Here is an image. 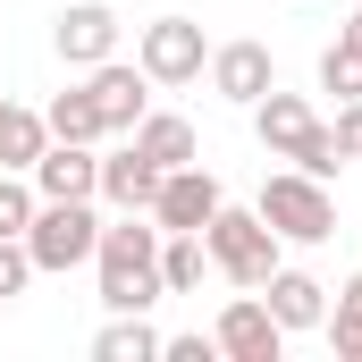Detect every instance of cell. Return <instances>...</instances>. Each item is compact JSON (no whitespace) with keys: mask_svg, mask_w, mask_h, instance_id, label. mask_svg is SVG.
I'll use <instances>...</instances> for the list:
<instances>
[{"mask_svg":"<svg viewBox=\"0 0 362 362\" xmlns=\"http://www.w3.org/2000/svg\"><path fill=\"white\" fill-rule=\"evenodd\" d=\"M270 85H278V59H270V42H219V51H211V93H219V101L253 110V101H262Z\"/></svg>","mask_w":362,"mask_h":362,"instance_id":"cell-11","label":"cell"},{"mask_svg":"<svg viewBox=\"0 0 362 362\" xmlns=\"http://www.w3.org/2000/svg\"><path fill=\"white\" fill-rule=\"evenodd\" d=\"M93 245H101V211H93V202H34V228H25L34 278H68V270H85Z\"/></svg>","mask_w":362,"mask_h":362,"instance_id":"cell-4","label":"cell"},{"mask_svg":"<svg viewBox=\"0 0 362 362\" xmlns=\"http://www.w3.org/2000/svg\"><path fill=\"white\" fill-rule=\"evenodd\" d=\"M135 68L152 85H194L211 68V42H202V17H152L135 34Z\"/></svg>","mask_w":362,"mask_h":362,"instance_id":"cell-5","label":"cell"},{"mask_svg":"<svg viewBox=\"0 0 362 362\" xmlns=\"http://www.w3.org/2000/svg\"><path fill=\"white\" fill-rule=\"evenodd\" d=\"M253 295L270 303V320L286 329V337H303V329H320V320H329V286H320L312 270H286V262H278V270L262 278Z\"/></svg>","mask_w":362,"mask_h":362,"instance_id":"cell-12","label":"cell"},{"mask_svg":"<svg viewBox=\"0 0 362 362\" xmlns=\"http://www.w3.org/2000/svg\"><path fill=\"white\" fill-rule=\"evenodd\" d=\"M286 160H295V169H312V177H337V169H346V152H337V127H329V118H312V127L286 144Z\"/></svg>","mask_w":362,"mask_h":362,"instance_id":"cell-20","label":"cell"},{"mask_svg":"<svg viewBox=\"0 0 362 362\" xmlns=\"http://www.w3.org/2000/svg\"><path fill=\"white\" fill-rule=\"evenodd\" d=\"M219 202H228V194H219V177H211L202 160H185V169H160V194H152V219H160V236H202Z\"/></svg>","mask_w":362,"mask_h":362,"instance_id":"cell-6","label":"cell"},{"mask_svg":"<svg viewBox=\"0 0 362 362\" xmlns=\"http://www.w3.org/2000/svg\"><path fill=\"white\" fill-rule=\"evenodd\" d=\"M337 42H346V51H354V59H362V8H354V17H346V25H337Z\"/></svg>","mask_w":362,"mask_h":362,"instance_id":"cell-27","label":"cell"},{"mask_svg":"<svg viewBox=\"0 0 362 362\" xmlns=\"http://www.w3.org/2000/svg\"><path fill=\"white\" fill-rule=\"evenodd\" d=\"M329 127H337V152L362 160V101H337V118H329Z\"/></svg>","mask_w":362,"mask_h":362,"instance_id":"cell-25","label":"cell"},{"mask_svg":"<svg viewBox=\"0 0 362 362\" xmlns=\"http://www.w3.org/2000/svg\"><path fill=\"white\" fill-rule=\"evenodd\" d=\"M320 329H329L337 362H362V278L346 286V295H337V303H329V320H320Z\"/></svg>","mask_w":362,"mask_h":362,"instance_id":"cell-21","label":"cell"},{"mask_svg":"<svg viewBox=\"0 0 362 362\" xmlns=\"http://www.w3.org/2000/svg\"><path fill=\"white\" fill-rule=\"evenodd\" d=\"M211 346H219L228 362H278V354H286V329L270 320V303H262V295L245 286V295H236V303L219 312V329H211Z\"/></svg>","mask_w":362,"mask_h":362,"instance_id":"cell-8","label":"cell"},{"mask_svg":"<svg viewBox=\"0 0 362 362\" xmlns=\"http://www.w3.org/2000/svg\"><path fill=\"white\" fill-rule=\"evenodd\" d=\"M320 93H337V101H362V59L346 42H329L320 51Z\"/></svg>","mask_w":362,"mask_h":362,"instance_id":"cell-23","label":"cell"},{"mask_svg":"<svg viewBox=\"0 0 362 362\" xmlns=\"http://www.w3.org/2000/svg\"><path fill=\"white\" fill-rule=\"evenodd\" d=\"M152 194H160V160H144L135 144L101 152V194H93V202H110V211H152Z\"/></svg>","mask_w":362,"mask_h":362,"instance_id":"cell-13","label":"cell"},{"mask_svg":"<svg viewBox=\"0 0 362 362\" xmlns=\"http://www.w3.org/2000/svg\"><path fill=\"white\" fill-rule=\"evenodd\" d=\"M42 202H93L101 194V152L93 144H42V160L25 169Z\"/></svg>","mask_w":362,"mask_h":362,"instance_id":"cell-10","label":"cell"},{"mask_svg":"<svg viewBox=\"0 0 362 362\" xmlns=\"http://www.w3.org/2000/svg\"><path fill=\"white\" fill-rule=\"evenodd\" d=\"M51 51H59L68 68H101V59H118V8H101V0H68V8L51 17Z\"/></svg>","mask_w":362,"mask_h":362,"instance_id":"cell-7","label":"cell"},{"mask_svg":"<svg viewBox=\"0 0 362 362\" xmlns=\"http://www.w3.org/2000/svg\"><path fill=\"white\" fill-rule=\"evenodd\" d=\"M93 362H160V329L144 312H110V329L93 337Z\"/></svg>","mask_w":362,"mask_h":362,"instance_id":"cell-17","label":"cell"},{"mask_svg":"<svg viewBox=\"0 0 362 362\" xmlns=\"http://www.w3.org/2000/svg\"><path fill=\"white\" fill-rule=\"evenodd\" d=\"M202 245H211V270L228 278V286H262V278L286 262V236H278L262 211H236V202H219V211H211Z\"/></svg>","mask_w":362,"mask_h":362,"instance_id":"cell-2","label":"cell"},{"mask_svg":"<svg viewBox=\"0 0 362 362\" xmlns=\"http://www.w3.org/2000/svg\"><path fill=\"white\" fill-rule=\"evenodd\" d=\"M303 127H312V101H303V93H278V85H270L262 101H253V135H262L270 160H286V144H295Z\"/></svg>","mask_w":362,"mask_h":362,"instance_id":"cell-15","label":"cell"},{"mask_svg":"<svg viewBox=\"0 0 362 362\" xmlns=\"http://www.w3.org/2000/svg\"><path fill=\"white\" fill-rule=\"evenodd\" d=\"M354 278H362V270H354Z\"/></svg>","mask_w":362,"mask_h":362,"instance_id":"cell-28","label":"cell"},{"mask_svg":"<svg viewBox=\"0 0 362 362\" xmlns=\"http://www.w3.org/2000/svg\"><path fill=\"white\" fill-rule=\"evenodd\" d=\"M253 211L270 219L286 245H329V236H337V194H329V177H312V169L262 177V202H253Z\"/></svg>","mask_w":362,"mask_h":362,"instance_id":"cell-3","label":"cell"},{"mask_svg":"<svg viewBox=\"0 0 362 362\" xmlns=\"http://www.w3.org/2000/svg\"><path fill=\"white\" fill-rule=\"evenodd\" d=\"M202 278H211V245L202 236H160V286L169 295H202Z\"/></svg>","mask_w":362,"mask_h":362,"instance_id":"cell-19","label":"cell"},{"mask_svg":"<svg viewBox=\"0 0 362 362\" xmlns=\"http://www.w3.org/2000/svg\"><path fill=\"white\" fill-rule=\"evenodd\" d=\"M25 286H34V253H25V236H0V303L25 295Z\"/></svg>","mask_w":362,"mask_h":362,"instance_id":"cell-24","label":"cell"},{"mask_svg":"<svg viewBox=\"0 0 362 362\" xmlns=\"http://www.w3.org/2000/svg\"><path fill=\"white\" fill-rule=\"evenodd\" d=\"M42 144H51L42 110H25V101H8V93H0V169H34V160H42Z\"/></svg>","mask_w":362,"mask_h":362,"instance_id":"cell-16","label":"cell"},{"mask_svg":"<svg viewBox=\"0 0 362 362\" xmlns=\"http://www.w3.org/2000/svg\"><path fill=\"white\" fill-rule=\"evenodd\" d=\"M34 202H42V194H34L25 169H0V236H25V228H34Z\"/></svg>","mask_w":362,"mask_h":362,"instance_id":"cell-22","label":"cell"},{"mask_svg":"<svg viewBox=\"0 0 362 362\" xmlns=\"http://www.w3.org/2000/svg\"><path fill=\"white\" fill-rule=\"evenodd\" d=\"M85 93H93V110H101V135H135V118L152 110V76H144V68H127V59L85 68Z\"/></svg>","mask_w":362,"mask_h":362,"instance_id":"cell-9","label":"cell"},{"mask_svg":"<svg viewBox=\"0 0 362 362\" xmlns=\"http://www.w3.org/2000/svg\"><path fill=\"white\" fill-rule=\"evenodd\" d=\"M127 144H135L144 160H160V169H185V160H202V144H194V118H177V110H144Z\"/></svg>","mask_w":362,"mask_h":362,"instance_id":"cell-14","label":"cell"},{"mask_svg":"<svg viewBox=\"0 0 362 362\" xmlns=\"http://www.w3.org/2000/svg\"><path fill=\"white\" fill-rule=\"evenodd\" d=\"M42 127H51V144H101V110H93V93H85V85L51 93Z\"/></svg>","mask_w":362,"mask_h":362,"instance_id":"cell-18","label":"cell"},{"mask_svg":"<svg viewBox=\"0 0 362 362\" xmlns=\"http://www.w3.org/2000/svg\"><path fill=\"white\" fill-rule=\"evenodd\" d=\"M219 346L211 337H160V362H211Z\"/></svg>","mask_w":362,"mask_h":362,"instance_id":"cell-26","label":"cell"},{"mask_svg":"<svg viewBox=\"0 0 362 362\" xmlns=\"http://www.w3.org/2000/svg\"><path fill=\"white\" fill-rule=\"evenodd\" d=\"M93 270H101V303H110V312H152V303L169 295V286H160V219H152V211L101 219Z\"/></svg>","mask_w":362,"mask_h":362,"instance_id":"cell-1","label":"cell"}]
</instances>
